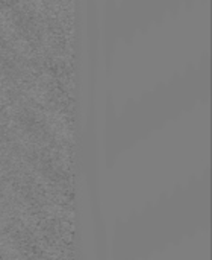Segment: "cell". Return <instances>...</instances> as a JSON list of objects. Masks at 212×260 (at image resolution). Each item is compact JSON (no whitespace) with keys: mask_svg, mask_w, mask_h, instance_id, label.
I'll list each match as a JSON object with an SVG mask.
<instances>
[]
</instances>
